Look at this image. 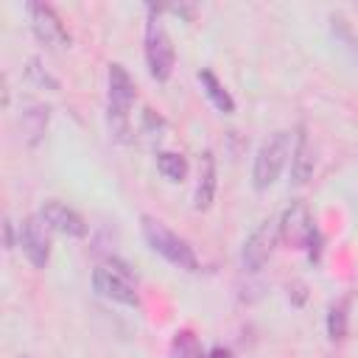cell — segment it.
Segmentation results:
<instances>
[{
    "label": "cell",
    "mask_w": 358,
    "mask_h": 358,
    "mask_svg": "<svg viewBox=\"0 0 358 358\" xmlns=\"http://www.w3.org/2000/svg\"><path fill=\"white\" fill-rule=\"evenodd\" d=\"M137 98V87L134 78L129 76V70L123 64H109V76H106V117H109V129L115 137L126 140L129 134V115Z\"/></svg>",
    "instance_id": "1"
},
{
    "label": "cell",
    "mask_w": 358,
    "mask_h": 358,
    "mask_svg": "<svg viewBox=\"0 0 358 358\" xmlns=\"http://www.w3.org/2000/svg\"><path fill=\"white\" fill-rule=\"evenodd\" d=\"M143 238H145V243H148L159 257H165L171 266L185 268V271H196V268H199V257H196L193 246H190L185 238H179L173 229H168L159 218L143 215Z\"/></svg>",
    "instance_id": "2"
},
{
    "label": "cell",
    "mask_w": 358,
    "mask_h": 358,
    "mask_svg": "<svg viewBox=\"0 0 358 358\" xmlns=\"http://www.w3.org/2000/svg\"><path fill=\"white\" fill-rule=\"evenodd\" d=\"M143 45H145L143 50H145V64H148L151 78L168 81L173 73V64H176V50H173V42H171L162 20H159V8H154V6H148Z\"/></svg>",
    "instance_id": "3"
},
{
    "label": "cell",
    "mask_w": 358,
    "mask_h": 358,
    "mask_svg": "<svg viewBox=\"0 0 358 358\" xmlns=\"http://www.w3.org/2000/svg\"><path fill=\"white\" fill-rule=\"evenodd\" d=\"M291 151H294L291 131L280 129L268 140H263V145L255 154V165H252V185H255V190H268L277 182V176L282 173Z\"/></svg>",
    "instance_id": "4"
},
{
    "label": "cell",
    "mask_w": 358,
    "mask_h": 358,
    "mask_svg": "<svg viewBox=\"0 0 358 358\" xmlns=\"http://www.w3.org/2000/svg\"><path fill=\"white\" fill-rule=\"evenodd\" d=\"M280 238H285L291 246L296 249H308V255L313 257V246L319 249L322 238H319V229L308 213V207L302 201H291V207L282 213L280 218Z\"/></svg>",
    "instance_id": "5"
},
{
    "label": "cell",
    "mask_w": 358,
    "mask_h": 358,
    "mask_svg": "<svg viewBox=\"0 0 358 358\" xmlns=\"http://www.w3.org/2000/svg\"><path fill=\"white\" fill-rule=\"evenodd\" d=\"M92 288L101 296L112 299V302H120V305H129V308H137L140 305L137 282L129 277V271H123L117 266H109V263L95 266V271H92Z\"/></svg>",
    "instance_id": "6"
},
{
    "label": "cell",
    "mask_w": 358,
    "mask_h": 358,
    "mask_svg": "<svg viewBox=\"0 0 358 358\" xmlns=\"http://www.w3.org/2000/svg\"><path fill=\"white\" fill-rule=\"evenodd\" d=\"M277 241H280V221H277V218L260 221L257 229L243 241L241 266H243L246 271H260V268L268 263V257H271Z\"/></svg>",
    "instance_id": "7"
},
{
    "label": "cell",
    "mask_w": 358,
    "mask_h": 358,
    "mask_svg": "<svg viewBox=\"0 0 358 358\" xmlns=\"http://www.w3.org/2000/svg\"><path fill=\"white\" fill-rule=\"evenodd\" d=\"M28 17H31V28L36 34V39L48 48H70V34L62 22V17L45 6V3H28L25 6Z\"/></svg>",
    "instance_id": "8"
},
{
    "label": "cell",
    "mask_w": 358,
    "mask_h": 358,
    "mask_svg": "<svg viewBox=\"0 0 358 358\" xmlns=\"http://www.w3.org/2000/svg\"><path fill=\"white\" fill-rule=\"evenodd\" d=\"M20 246L34 268H45L50 260V238L45 221L39 215H28L20 221Z\"/></svg>",
    "instance_id": "9"
},
{
    "label": "cell",
    "mask_w": 358,
    "mask_h": 358,
    "mask_svg": "<svg viewBox=\"0 0 358 358\" xmlns=\"http://www.w3.org/2000/svg\"><path fill=\"white\" fill-rule=\"evenodd\" d=\"M39 218L45 221V227L67 235V238H84L87 235V221L67 204L56 201V199H48L42 207H39Z\"/></svg>",
    "instance_id": "10"
},
{
    "label": "cell",
    "mask_w": 358,
    "mask_h": 358,
    "mask_svg": "<svg viewBox=\"0 0 358 358\" xmlns=\"http://www.w3.org/2000/svg\"><path fill=\"white\" fill-rule=\"evenodd\" d=\"M313 165H316V157H313L310 137L305 129H299V134L294 140V151H291V182L305 185L313 176Z\"/></svg>",
    "instance_id": "11"
},
{
    "label": "cell",
    "mask_w": 358,
    "mask_h": 358,
    "mask_svg": "<svg viewBox=\"0 0 358 358\" xmlns=\"http://www.w3.org/2000/svg\"><path fill=\"white\" fill-rule=\"evenodd\" d=\"M215 199V157L213 151H204L199 159V179L193 190V207L196 210H210Z\"/></svg>",
    "instance_id": "12"
},
{
    "label": "cell",
    "mask_w": 358,
    "mask_h": 358,
    "mask_svg": "<svg viewBox=\"0 0 358 358\" xmlns=\"http://www.w3.org/2000/svg\"><path fill=\"white\" fill-rule=\"evenodd\" d=\"M199 84H201V90L207 92V98L213 101V106H215L218 112H224V115H232V112H235L232 95L227 92V87L218 81V76H215L213 70H199Z\"/></svg>",
    "instance_id": "13"
},
{
    "label": "cell",
    "mask_w": 358,
    "mask_h": 358,
    "mask_svg": "<svg viewBox=\"0 0 358 358\" xmlns=\"http://www.w3.org/2000/svg\"><path fill=\"white\" fill-rule=\"evenodd\" d=\"M171 358H207L201 341L190 333V330H179L171 341V350H168Z\"/></svg>",
    "instance_id": "14"
},
{
    "label": "cell",
    "mask_w": 358,
    "mask_h": 358,
    "mask_svg": "<svg viewBox=\"0 0 358 358\" xmlns=\"http://www.w3.org/2000/svg\"><path fill=\"white\" fill-rule=\"evenodd\" d=\"M157 171L168 179V182H182L187 176V159L182 154L173 151H162L157 154Z\"/></svg>",
    "instance_id": "15"
},
{
    "label": "cell",
    "mask_w": 358,
    "mask_h": 358,
    "mask_svg": "<svg viewBox=\"0 0 358 358\" xmlns=\"http://www.w3.org/2000/svg\"><path fill=\"white\" fill-rule=\"evenodd\" d=\"M347 310H350V302L347 299H338L327 310V336L333 341H341L347 336Z\"/></svg>",
    "instance_id": "16"
},
{
    "label": "cell",
    "mask_w": 358,
    "mask_h": 358,
    "mask_svg": "<svg viewBox=\"0 0 358 358\" xmlns=\"http://www.w3.org/2000/svg\"><path fill=\"white\" fill-rule=\"evenodd\" d=\"M50 109L48 106H39V103H34V106H28L25 112H22V126H25V131L31 134V143H36L39 137H42V131H45V126H48V115Z\"/></svg>",
    "instance_id": "17"
},
{
    "label": "cell",
    "mask_w": 358,
    "mask_h": 358,
    "mask_svg": "<svg viewBox=\"0 0 358 358\" xmlns=\"http://www.w3.org/2000/svg\"><path fill=\"white\" fill-rule=\"evenodd\" d=\"M3 232H6V249L11 252V249H14V229H11V221H8V218L3 221Z\"/></svg>",
    "instance_id": "18"
},
{
    "label": "cell",
    "mask_w": 358,
    "mask_h": 358,
    "mask_svg": "<svg viewBox=\"0 0 358 358\" xmlns=\"http://www.w3.org/2000/svg\"><path fill=\"white\" fill-rule=\"evenodd\" d=\"M22 358H28V355H22Z\"/></svg>",
    "instance_id": "19"
}]
</instances>
